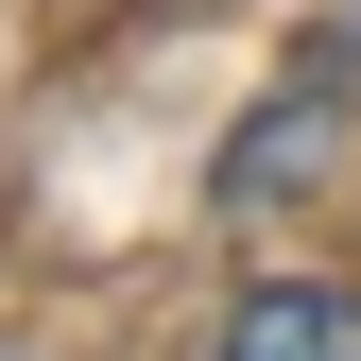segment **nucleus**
Wrapping results in <instances>:
<instances>
[{
	"instance_id": "2",
	"label": "nucleus",
	"mask_w": 361,
	"mask_h": 361,
	"mask_svg": "<svg viewBox=\"0 0 361 361\" xmlns=\"http://www.w3.org/2000/svg\"><path fill=\"white\" fill-rule=\"evenodd\" d=\"M327 121H344V86H293V104H276V121H258V138H241V172H224V190L258 207V190H276V172L310 155V138H327Z\"/></svg>"
},
{
	"instance_id": "1",
	"label": "nucleus",
	"mask_w": 361,
	"mask_h": 361,
	"mask_svg": "<svg viewBox=\"0 0 361 361\" xmlns=\"http://www.w3.org/2000/svg\"><path fill=\"white\" fill-rule=\"evenodd\" d=\"M224 361H361V293L344 276H258L224 310Z\"/></svg>"
}]
</instances>
